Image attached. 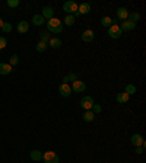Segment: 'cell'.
Here are the masks:
<instances>
[{
  "mask_svg": "<svg viewBox=\"0 0 146 163\" xmlns=\"http://www.w3.org/2000/svg\"><path fill=\"white\" fill-rule=\"evenodd\" d=\"M47 29H48V32H51V34H60L63 31V24H62L60 19L53 18V19H50L47 22Z\"/></svg>",
  "mask_w": 146,
  "mask_h": 163,
  "instance_id": "obj_1",
  "label": "cell"
},
{
  "mask_svg": "<svg viewBox=\"0 0 146 163\" xmlns=\"http://www.w3.org/2000/svg\"><path fill=\"white\" fill-rule=\"evenodd\" d=\"M43 160H44V163H58L60 162L57 153H56V152H51V150H48V152H45V153L43 154Z\"/></svg>",
  "mask_w": 146,
  "mask_h": 163,
  "instance_id": "obj_2",
  "label": "cell"
},
{
  "mask_svg": "<svg viewBox=\"0 0 146 163\" xmlns=\"http://www.w3.org/2000/svg\"><path fill=\"white\" fill-rule=\"evenodd\" d=\"M108 35H110V38H112V39H118L123 35V31L120 29L118 25H112V26L108 28Z\"/></svg>",
  "mask_w": 146,
  "mask_h": 163,
  "instance_id": "obj_3",
  "label": "cell"
},
{
  "mask_svg": "<svg viewBox=\"0 0 146 163\" xmlns=\"http://www.w3.org/2000/svg\"><path fill=\"white\" fill-rule=\"evenodd\" d=\"M63 10L67 12V15H72V13H76L78 12V3L73 2V0H69L63 5Z\"/></svg>",
  "mask_w": 146,
  "mask_h": 163,
  "instance_id": "obj_4",
  "label": "cell"
},
{
  "mask_svg": "<svg viewBox=\"0 0 146 163\" xmlns=\"http://www.w3.org/2000/svg\"><path fill=\"white\" fill-rule=\"evenodd\" d=\"M94 105H95V104H94V99L91 96H83L82 101H80V106H82L85 111H91Z\"/></svg>",
  "mask_w": 146,
  "mask_h": 163,
  "instance_id": "obj_5",
  "label": "cell"
},
{
  "mask_svg": "<svg viewBox=\"0 0 146 163\" xmlns=\"http://www.w3.org/2000/svg\"><path fill=\"white\" fill-rule=\"evenodd\" d=\"M72 90L73 92H76V93H82V92L86 90V85H85V82L82 80H75L73 82V85H72Z\"/></svg>",
  "mask_w": 146,
  "mask_h": 163,
  "instance_id": "obj_6",
  "label": "cell"
},
{
  "mask_svg": "<svg viewBox=\"0 0 146 163\" xmlns=\"http://www.w3.org/2000/svg\"><path fill=\"white\" fill-rule=\"evenodd\" d=\"M58 92H60V95H62V96L69 98V96L72 95V87L69 86L67 83H62V85L58 86Z\"/></svg>",
  "mask_w": 146,
  "mask_h": 163,
  "instance_id": "obj_7",
  "label": "cell"
},
{
  "mask_svg": "<svg viewBox=\"0 0 146 163\" xmlns=\"http://www.w3.org/2000/svg\"><path fill=\"white\" fill-rule=\"evenodd\" d=\"M41 16H43L44 19H53L54 18V9L51 7V6H45L43 9V13H41Z\"/></svg>",
  "mask_w": 146,
  "mask_h": 163,
  "instance_id": "obj_8",
  "label": "cell"
},
{
  "mask_svg": "<svg viewBox=\"0 0 146 163\" xmlns=\"http://www.w3.org/2000/svg\"><path fill=\"white\" fill-rule=\"evenodd\" d=\"M130 141H131V144H135L136 147H139V146H143V147H145V141H143V137H142L140 134H133Z\"/></svg>",
  "mask_w": 146,
  "mask_h": 163,
  "instance_id": "obj_9",
  "label": "cell"
},
{
  "mask_svg": "<svg viewBox=\"0 0 146 163\" xmlns=\"http://www.w3.org/2000/svg\"><path fill=\"white\" fill-rule=\"evenodd\" d=\"M94 38H95V34H94L92 29H86V31H83V34H82V41L83 42H91Z\"/></svg>",
  "mask_w": 146,
  "mask_h": 163,
  "instance_id": "obj_10",
  "label": "cell"
},
{
  "mask_svg": "<svg viewBox=\"0 0 146 163\" xmlns=\"http://www.w3.org/2000/svg\"><path fill=\"white\" fill-rule=\"evenodd\" d=\"M136 28V24H133V22H130L129 19H126V20H123L121 22V25H120V29L121 31H133V29Z\"/></svg>",
  "mask_w": 146,
  "mask_h": 163,
  "instance_id": "obj_11",
  "label": "cell"
},
{
  "mask_svg": "<svg viewBox=\"0 0 146 163\" xmlns=\"http://www.w3.org/2000/svg\"><path fill=\"white\" fill-rule=\"evenodd\" d=\"M91 12V5L89 3H80L78 6V15H88Z\"/></svg>",
  "mask_w": 146,
  "mask_h": 163,
  "instance_id": "obj_12",
  "label": "cell"
},
{
  "mask_svg": "<svg viewBox=\"0 0 146 163\" xmlns=\"http://www.w3.org/2000/svg\"><path fill=\"white\" fill-rule=\"evenodd\" d=\"M129 13H130V12H129L126 7H118V9H117V18L121 19V20H126Z\"/></svg>",
  "mask_w": 146,
  "mask_h": 163,
  "instance_id": "obj_13",
  "label": "cell"
},
{
  "mask_svg": "<svg viewBox=\"0 0 146 163\" xmlns=\"http://www.w3.org/2000/svg\"><path fill=\"white\" fill-rule=\"evenodd\" d=\"M29 29V24L26 20H21L19 24H18V32L19 34H25V32H28Z\"/></svg>",
  "mask_w": 146,
  "mask_h": 163,
  "instance_id": "obj_14",
  "label": "cell"
},
{
  "mask_svg": "<svg viewBox=\"0 0 146 163\" xmlns=\"http://www.w3.org/2000/svg\"><path fill=\"white\" fill-rule=\"evenodd\" d=\"M12 72V66L9 63H0V74H9Z\"/></svg>",
  "mask_w": 146,
  "mask_h": 163,
  "instance_id": "obj_15",
  "label": "cell"
},
{
  "mask_svg": "<svg viewBox=\"0 0 146 163\" xmlns=\"http://www.w3.org/2000/svg\"><path fill=\"white\" fill-rule=\"evenodd\" d=\"M129 98H130V96L127 95L126 92H121V93H117L116 101L118 102V104H126V102L129 101Z\"/></svg>",
  "mask_w": 146,
  "mask_h": 163,
  "instance_id": "obj_16",
  "label": "cell"
},
{
  "mask_svg": "<svg viewBox=\"0 0 146 163\" xmlns=\"http://www.w3.org/2000/svg\"><path fill=\"white\" fill-rule=\"evenodd\" d=\"M29 157L32 159L34 162H39V160H43V153H41L39 150H32V152L29 153Z\"/></svg>",
  "mask_w": 146,
  "mask_h": 163,
  "instance_id": "obj_17",
  "label": "cell"
},
{
  "mask_svg": "<svg viewBox=\"0 0 146 163\" xmlns=\"http://www.w3.org/2000/svg\"><path fill=\"white\" fill-rule=\"evenodd\" d=\"M101 25H102V26L110 28V26H112V25H116V20H112L110 16H104V18L101 19Z\"/></svg>",
  "mask_w": 146,
  "mask_h": 163,
  "instance_id": "obj_18",
  "label": "cell"
},
{
  "mask_svg": "<svg viewBox=\"0 0 146 163\" xmlns=\"http://www.w3.org/2000/svg\"><path fill=\"white\" fill-rule=\"evenodd\" d=\"M48 45L51 48H54V50H57V48L62 47V39L60 38H51L48 41Z\"/></svg>",
  "mask_w": 146,
  "mask_h": 163,
  "instance_id": "obj_19",
  "label": "cell"
},
{
  "mask_svg": "<svg viewBox=\"0 0 146 163\" xmlns=\"http://www.w3.org/2000/svg\"><path fill=\"white\" fill-rule=\"evenodd\" d=\"M83 120L86 121V122H92L95 120V114H94L92 111H85V114H83Z\"/></svg>",
  "mask_w": 146,
  "mask_h": 163,
  "instance_id": "obj_20",
  "label": "cell"
},
{
  "mask_svg": "<svg viewBox=\"0 0 146 163\" xmlns=\"http://www.w3.org/2000/svg\"><path fill=\"white\" fill-rule=\"evenodd\" d=\"M127 19L130 20V22H133V24H137V20L140 19V13H137V12H131V13H129Z\"/></svg>",
  "mask_w": 146,
  "mask_h": 163,
  "instance_id": "obj_21",
  "label": "cell"
},
{
  "mask_svg": "<svg viewBox=\"0 0 146 163\" xmlns=\"http://www.w3.org/2000/svg\"><path fill=\"white\" fill-rule=\"evenodd\" d=\"M32 24L37 25V26H41V25H44V18L41 15H34L32 16Z\"/></svg>",
  "mask_w": 146,
  "mask_h": 163,
  "instance_id": "obj_22",
  "label": "cell"
},
{
  "mask_svg": "<svg viewBox=\"0 0 146 163\" xmlns=\"http://www.w3.org/2000/svg\"><path fill=\"white\" fill-rule=\"evenodd\" d=\"M64 25L73 26V25H75V16H73V15H66V18H64Z\"/></svg>",
  "mask_w": 146,
  "mask_h": 163,
  "instance_id": "obj_23",
  "label": "cell"
},
{
  "mask_svg": "<svg viewBox=\"0 0 146 163\" xmlns=\"http://www.w3.org/2000/svg\"><path fill=\"white\" fill-rule=\"evenodd\" d=\"M75 80H78V76H76L75 73H70V74H67V76L63 77L64 83H67V82H75Z\"/></svg>",
  "mask_w": 146,
  "mask_h": 163,
  "instance_id": "obj_24",
  "label": "cell"
},
{
  "mask_svg": "<svg viewBox=\"0 0 146 163\" xmlns=\"http://www.w3.org/2000/svg\"><path fill=\"white\" fill-rule=\"evenodd\" d=\"M35 50L38 51V53H44L45 50H47V44L43 42V41H39L38 44H37V47H35Z\"/></svg>",
  "mask_w": 146,
  "mask_h": 163,
  "instance_id": "obj_25",
  "label": "cell"
},
{
  "mask_svg": "<svg viewBox=\"0 0 146 163\" xmlns=\"http://www.w3.org/2000/svg\"><path fill=\"white\" fill-rule=\"evenodd\" d=\"M50 39H51V37H50L48 32H41V34H39V41H43V42L47 44Z\"/></svg>",
  "mask_w": 146,
  "mask_h": 163,
  "instance_id": "obj_26",
  "label": "cell"
},
{
  "mask_svg": "<svg viewBox=\"0 0 146 163\" xmlns=\"http://www.w3.org/2000/svg\"><path fill=\"white\" fill-rule=\"evenodd\" d=\"M124 92H126L129 96L133 95V93H136V86H135V85H127V86H126V90H124Z\"/></svg>",
  "mask_w": 146,
  "mask_h": 163,
  "instance_id": "obj_27",
  "label": "cell"
},
{
  "mask_svg": "<svg viewBox=\"0 0 146 163\" xmlns=\"http://www.w3.org/2000/svg\"><path fill=\"white\" fill-rule=\"evenodd\" d=\"M2 31L5 32V34H9L10 31H12V25L9 22H3V26H2Z\"/></svg>",
  "mask_w": 146,
  "mask_h": 163,
  "instance_id": "obj_28",
  "label": "cell"
},
{
  "mask_svg": "<svg viewBox=\"0 0 146 163\" xmlns=\"http://www.w3.org/2000/svg\"><path fill=\"white\" fill-rule=\"evenodd\" d=\"M18 63H19V57H18L16 54H13V55L10 57V61H9V64H10V66H12V67H13V66H16Z\"/></svg>",
  "mask_w": 146,
  "mask_h": 163,
  "instance_id": "obj_29",
  "label": "cell"
},
{
  "mask_svg": "<svg viewBox=\"0 0 146 163\" xmlns=\"http://www.w3.org/2000/svg\"><path fill=\"white\" fill-rule=\"evenodd\" d=\"M7 6L9 7H18L19 6V0H7Z\"/></svg>",
  "mask_w": 146,
  "mask_h": 163,
  "instance_id": "obj_30",
  "label": "cell"
},
{
  "mask_svg": "<svg viewBox=\"0 0 146 163\" xmlns=\"http://www.w3.org/2000/svg\"><path fill=\"white\" fill-rule=\"evenodd\" d=\"M6 45H7V39L5 37H0V50H3Z\"/></svg>",
  "mask_w": 146,
  "mask_h": 163,
  "instance_id": "obj_31",
  "label": "cell"
},
{
  "mask_svg": "<svg viewBox=\"0 0 146 163\" xmlns=\"http://www.w3.org/2000/svg\"><path fill=\"white\" fill-rule=\"evenodd\" d=\"M101 111H102L101 105H94V106H92V112H94V114H99Z\"/></svg>",
  "mask_w": 146,
  "mask_h": 163,
  "instance_id": "obj_32",
  "label": "cell"
},
{
  "mask_svg": "<svg viewBox=\"0 0 146 163\" xmlns=\"http://www.w3.org/2000/svg\"><path fill=\"white\" fill-rule=\"evenodd\" d=\"M136 153H137V154H142V153H143V146H139V147H136Z\"/></svg>",
  "mask_w": 146,
  "mask_h": 163,
  "instance_id": "obj_33",
  "label": "cell"
},
{
  "mask_svg": "<svg viewBox=\"0 0 146 163\" xmlns=\"http://www.w3.org/2000/svg\"><path fill=\"white\" fill-rule=\"evenodd\" d=\"M2 26H3V19L0 18V28H2Z\"/></svg>",
  "mask_w": 146,
  "mask_h": 163,
  "instance_id": "obj_34",
  "label": "cell"
}]
</instances>
